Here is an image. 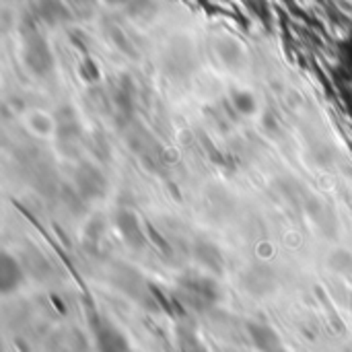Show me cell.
<instances>
[{"mask_svg":"<svg viewBox=\"0 0 352 352\" xmlns=\"http://www.w3.org/2000/svg\"><path fill=\"white\" fill-rule=\"evenodd\" d=\"M179 297L194 309H208L219 301V287L208 276H186L179 283Z\"/></svg>","mask_w":352,"mask_h":352,"instance_id":"1","label":"cell"},{"mask_svg":"<svg viewBox=\"0 0 352 352\" xmlns=\"http://www.w3.org/2000/svg\"><path fill=\"white\" fill-rule=\"evenodd\" d=\"M74 190H76V196L85 202H93V200H99L105 196L107 192V179L103 175V171L89 163V161H82L76 165L74 169Z\"/></svg>","mask_w":352,"mask_h":352,"instance_id":"2","label":"cell"},{"mask_svg":"<svg viewBox=\"0 0 352 352\" xmlns=\"http://www.w3.org/2000/svg\"><path fill=\"white\" fill-rule=\"evenodd\" d=\"M91 332H93V342L97 352H130L128 338L105 318L97 316L91 322Z\"/></svg>","mask_w":352,"mask_h":352,"instance_id":"3","label":"cell"},{"mask_svg":"<svg viewBox=\"0 0 352 352\" xmlns=\"http://www.w3.org/2000/svg\"><path fill=\"white\" fill-rule=\"evenodd\" d=\"M113 223H116V229L118 233L122 235V239L134 248V250H140L144 243H146V235H144V229H142V223L140 219L136 217V212L128 210V208H120L113 217Z\"/></svg>","mask_w":352,"mask_h":352,"instance_id":"4","label":"cell"},{"mask_svg":"<svg viewBox=\"0 0 352 352\" xmlns=\"http://www.w3.org/2000/svg\"><path fill=\"white\" fill-rule=\"evenodd\" d=\"M248 336L258 352H289L283 344L278 332L266 322H250Z\"/></svg>","mask_w":352,"mask_h":352,"instance_id":"5","label":"cell"},{"mask_svg":"<svg viewBox=\"0 0 352 352\" xmlns=\"http://www.w3.org/2000/svg\"><path fill=\"white\" fill-rule=\"evenodd\" d=\"M21 283H23V270H21L19 262L10 254L2 252V256H0V291H2V295H10L12 291H16L21 287Z\"/></svg>","mask_w":352,"mask_h":352,"instance_id":"6","label":"cell"},{"mask_svg":"<svg viewBox=\"0 0 352 352\" xmlns=\"http://www.w3.org/2000/svg\"><path fill=\"white\" fill-rule=\"evenodd\" d=\"M194 258H196V262H200L202 266H206L210 270H221L223 268V256H221V252H219V248L214 243L196 241Z\"/></svg>","mask_w":352,"mask_h":352,"instance_id":"7","label":"cell"},{"mask_svg":"<svg viewBox=\"0 0 352 352\" xmlns=\"http://www.w3.org/2000/svg\"><path fill=\"white\" fill-rule=\"evenodd\" d=\"M233 105L239 113L243 116H250L256 111V99L252 97V93L248 91H235L233 93Z\"/></svg>","mask_w":352,"mask_h":352,"instance_id":"8","label":"cell"},{"mask_svg":"<svg viewBox=\"0 0 352 352\" xmlns=\"http://www.w3.org/2000/svg\"><path fill=\"white\" fill-rule=\"evenodd\" d=\"M179 349L182 352H206L204 346L200 344V340L192 334V332H184L179 338Z\"/></svg>","mask_w":352,"mask_h":352,"instance_id":"9","label":"cell"}]
</instances>
